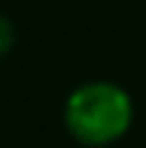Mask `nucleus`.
I'll return each mask as SVG.
<instances>
[{"label": "nucleus", "mask_w": 146, "mask_h": 148, "mask_svg": "<svg viewBox=\"0 0 146 148\" xmlns=\"http://www.w3.org/2000/svg\"><path fill=\"white\" fill-rule=\"evenodd\" d=\"M134 121V103L116 82H85L70 91L64 103V127L79 145L101 148L128 133Z\"/></svg>", "instance_id": "1"}, {"label": "nucleus", "mask_w": 146, "mask_h": 148, "mask_svg": "<svg viewBox=\"0 0 146 148\" xmlns=\"http://www.w3.org/2000/svg\"><path fill=\"white\" fill-rule=\"evenodd\" d=\"M15 45V24L0 12V58H6Z\"/></svg>", "instance_id": "2"}]
</instances>
